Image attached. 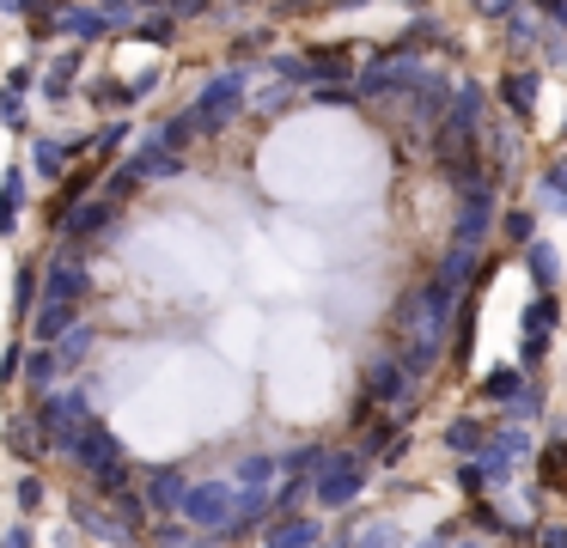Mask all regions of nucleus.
<instances>
[{
	"mask_svg": "<svg viewBox=\"0 0 567 548\" xmlns=\"http://www.w3.org/2000/svg\"><path fill=\"white\" fill-rule=\"evenodd\" d=\"M494 226V189L488 183H464V219H457V244L464 250H476L482 238H488Z\"/></svg>",
	"mask_w": 567,
	"mask_h": 548,
	"instance_id": "1",
	"label": "nucleus"
},
{
	"mask_svg": "<svg viewBox=\"0 0 567 548\" xmlns=\"http://www.w3.org/2000/svg\"><path fill=\"white\" fill-rule=\"evenodd\" d=\"M537 92H543V80H537V73H525V68H513V73L501 80L506 110H513V116H525V122H530V104H537Z\"/></svg>",
	"mask_w": 567,
	"mask_h": 548,
	"instance_id": "2",
	"label": "nucleus"
},
{
	"mask_svg": "<svg viewBox=\"0 0 567 548\" xmlns=\"http://www.w3.org/2000/svg\"><path fill=\"white\" fill-rule=\"evenodd\" d=\"M561 323V304H555V292H543L537 304H530V335H543V329Z\"/></svg>",
	"mask_w": 567,
	"mask_h": 548,
	"instance_id": "3",
	"label": "nucleus"
},
{
	"mask_svg": "<svg viewBox=\"0 0 567 548\" xmlns=\"http://www.w3.org/2000/svg\"><path fill=\"white\" fill-rule=\"evenodd\" d=\"M530 275H537L543 292L555 287V250H549V244H530Z\"/></svg>",
	"mask_w": 567,
	"mask_h": 548,
	"instance_id": "4",
	"label": "nucleus"
},
{
	"mask_svg": "<svg viewBox=\"0 0 567 548\" xmlns=\"http://www.w3.org/2000/svg\"><path fill=\"white\" fill-rule=\"evenodd\" d=\"M530 231H537V214H530V207H513V214H506V238L530 244Z\"/></svg>",
	"mask_w": 567,
	"mask_h": 548,
	"instance_id": "5",
	"label": "nucleus"
},
{
	"mask_svg": "<svg viewBox=\"0 0 567 548\" xmlns=\"http://www.w3.org/2000/svg\"><path fill=\"white\" fill-rule=\"evenodd\" d=\"M543 189L561 195V201H567V165H549V170H543Z\"/></svg>",
	"mask_w": 567,
	"mask_h": 548,
	"instance_id": "6",
	"label": "nucleus"
},
{
	"mask_svg": "<svg viewBox=\"0 0 567 548\" xmlns=\"http://www.w3.org/2000/svg\"><path fill=\"white\" fill-rule=\"evenodd\" d=\"M530 7H537V12H549L555 24H567V0H530Z\"/></svg>",
	"mask_w": 567,
	"mask_h": 548,
	"instance_id": "7",
	"label": "nucleus"
},
{
	"mask_svg": "<svg viewBox=\"0 0 567 548\" xmlns=\"http://www.w3.org/2000/svg\"><path fill=\"white\" fill-rule=\"evenodd\" d=\"M513 390H518V378H506V372L488 378V396H513Z\"/></svg>",
	"mask_w": 567,
	"mask_h": 548,
	"instance_id": "8",
	"label": "nucleus"
},
{
	"mask_svg": "<svg viewBox=\"0 0 567 548\" xmlns=\"http://www.w3.org/2000/svg\"><path fill=\"white\" fill-rule=\"evenodd\" d=\"M543 548H567V530H549V536H543Z\"/></svg>",
	"mask_w": 567,
	"mask_h": 548,
	"instance_id": "9",
	"label": "nucleus"
},
{
	"mask_svg": "<svg viewBox=\"0 0 567 548\" xmlns=\"http://www.w3.org/2000/svg\"><path fill=\"white\" fill-rule=\"evenodd\" d=\"M506 7H513V0H482V12H506Z\"/></svg>",
	"mask_w": 567,
	"mask_h": 548,
	"instance_id": "10",
	"label": "nucleus"
}]
</instances>
